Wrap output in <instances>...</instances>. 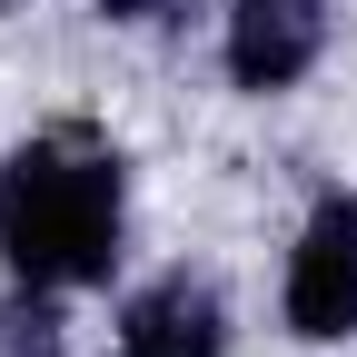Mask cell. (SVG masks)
Returning a JSON list of instances; mask_svg holds the SVG:
<instances>
[{"mask_svg":"<svg viewBox=\"0 0 357 357\" xmlns=\"http://www.w3.org/2000/svg\"><path fill=\"white\" fill-rule=\"evenodd\" d=\"M318 40H328L318 0H238L229 10V79L238 89H288V79H307Z\"/></svg>","mask_w":357,"mask_h":357,"instance_id":"obj_3","label":"cell"},{"mask_svg":"<svg viewBox=\"0 0 357 357\" xmlns=\"http://www.w3.org/2000/svg\"><path fill=\"white\" fill-rule=\"evenodd\" d=\"M100 10H109V20H169L178 0H100Z\"/></svg>","mask_w":357,"mask_h":357,"instance_id":"obj_6","label":"cell"},{"mask_svg":"<svg viewBox=\"0 0 357 357\" xmlns=\"http://www.w3.org/2000/svg\"><path fill=\"white\" fill-rule=\"evenodd\" d=\"M0 258L30 288L109 278L119 258V159L79 139H30L0 169Z\"/></svg>","mask_w":357,"mask_h":357,"instance_id":"obj_1","label":"cell"},{"mask_svg":"<svg viewBox=\"0 0 357 357\" xmlns=\"http://www.w3.org/2000/svg\"><path fill=\"white\" fill-rule=\"evenodd\" d=\"M288 328L298 337H357V199H318L288 258Z\"/></svg>","mask_w":357,"mask_h":357,"instance_id":"obj_2","label":"cell"},{"mask_svg":"<svg viewBox=\"0 0 357 357\" xmlns=\"http://www.w3.org/2000/svg\"><path fill=\"white\" fill-rule=\"evenodd\" d=\"M0 357H60V307L20 278V298L0 307Z\"/></svg>","mask_w":357,"mask_h":357,"instance_id":"obj_5","label":"cell"},{"mask_svg":"<svg viewBox=\"0 0 357 357\" xmlns=\"http://www.w3.org/2000/svg\"><path fill=\"white\" fill-rule=\"evenodd\" d=\"M119 357H218V298L189 278H159L149 298H129Z\"/></svg>","mask_w":357,"mask_h":357,"instance_id":"obj_4","label":"cell"}]
</instances>
